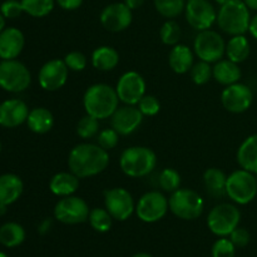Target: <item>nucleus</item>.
<instances>
[{
	"label": "nucleus",
	"mask_w": 257,
	"mask_h": 257,
	"mask_svg": "<svg viewBox=\"0 0 257 257\" xmlns=\"http://www.w3.org/2000/svg\"><path fill=\"white\" fill-rule=\"evenodd\" d=\"M109 165V153L99 145L79 143L74 146L68 156L70 172L82 180L102 173Z\"/></svg>",
	"instance_id": "1"
},
{
	"label": "nucleus",
	"mask_w": 257,
	"mask_h": 257,
	"mask_svg": "<svg viewBox=\"0 0 257 257\" xmlns=\"http://www.w3.org/2000/svg\"><path fill=\"white\" fill-rule=\"evenodd\" d=\"M115 88L105 83H95L87 88L83 95V107L87 114L103 120L112 117L113 113L119 107Z\"/></svg>",
	"instance_id": "2"
},
{
	"label": "nucleus",
	"mask_w": 257,
	"mask_h": 257,
	"mask_svg": "<svg viewBox=\"0 0 257 257\" xmlns=\"http://www.w3.org/2000/svg\"><path fill=\"white\" fill-rule=\"evenodd\" d=\"M157 166V156L150 147L133 146L120 153L119 167L131 178H142L151 175Z\"/></svg>",
	"instance_id": "3"
},
{
	"label": "nucleus",
	"mask_w": 257,
	"mask_h": 257,
	"mask_svg": "<svg viewBox=\"0 0 257 257\" xmlns=\"http://www.w3.org/2000/svg\"><path fill=\"white\" fill-rule=\"evenodd\" d=\"M250 22V9L243 0H230L226 4L221 5L216 20L218 28L231 37L248 32Z\"/></svg>",
	"instance_id": "4"
},
{
	"label": "nucleus",
	"mask_w": 257,
	"mask_h": 257,
	"mask_svg": "<svg viewBox=\"0 0 257 257\" xmlns=\"http://www.w3.org/2000/svg\"><path fill=\"white\" fill-rule=\"evenodd\" d=\"M170 211L185 221L197 220L205 210V201L200 193L191 188H178L168 198Z\"/></svg>",
	"instance_id": "5"
},
{
	"label": "nucleus",
	"mask_w": 257,
	"mask_h": 257,
	"mask_svg": "<svg viewBox=\"0 0 257 257\" xmlns=\"http://www.w3.org/2000/svg\"><path fill=\"white\" fill-rule=\"evenodd\" d=\"M226 196L236 205H248L257 196L256 175L240 168L227 176Z\"/></svg>",
	"instance_id": "6"
},
{
	"label": "nucleus",
	"mask_w": 257,
	"mask_h": 257,
	"mask_svg": "<svg viewBox=\"0 0 257 257\" xmlns=\"http://www.w3.org/2000/svg\"><path fill=\"white\" fill-rule=\"evenodd\" d=\"M241 221V212L233 203L216 205L207 215V227L218 237H228Z\"/></svg>",
	"instance_id": "7"
},
{
	"label": "nucleus",
	"mask_w": 257,
	"mask_h": 257,
	"mask_svg": "<svg viewBox=\"0 0 257 257\" xmlns=\"http://www.w3.org/2000/svg\"><path fill=\"white\" fill-rule=\"evenodd\" d=\"M32 83V74L24 63L17 59L0 62V88L10 93L24 92Z\"/></svg>",
	"instance_id": "8"
},
{
	"label": "nucleus",
	"mask_w": 257,
	"mask_h": 257,
	"mask_svg": "<svg viewBox=\"0 0 257 257\" xmlns=\"http://www.w3.org/2000/svg\"><path fill=\"white\" fill-rule=\"evenodd\" d=\"M193 52L195 55L200 58V60L210 64L217 63L222 59L226 53L225 39L215 30L207 29L198 32L193 40Z\"/></svg>",
	"instance_id": "9"
},
{
	"label": "nucleus",
	"mask_w": 257,
	"mask_h": 257,
	"mask_svg": "<svg viewBox=\"0 0 257 257\" xmlns=\"http://www.w3.org/2000/svg\"><path fill=\"white\" fill-rule=\"evenodd\" d=\"M168 210V198L161 191H148L136 203V215L146 223L158 222L167 215Z\"/></svg>",
	"instance_id": "10"
},
{
	"label": "nucleus",
	"mask_w": 257,
	"mask_h": 257,
	"mask_svg": "<svg viewBox=\"0 0 257 257\" xmlns=\"http://www.w3.org/2000/svg\"><path fill=\"white\" fill-rule=\"evenodd\" d=\"M89 212L87 201L74 195L62 197L54 206V218L64 225H79L87 222Z\"/></svg>",
	"instance_id": "11"
},
{
	"label": "nucleus",
	"mask_w": 257,
	"mask_h": 257,
	"mask_svg": "<svg viewBox=\"0 0 257 257\" xmlns=\"http://www.w3.org/2000/svg\"><path fill=\"white\" fill-rule=\"evenodd\" d=\"M104 207L113 220L117 221H127L136 212L132 193L123 187H113L104 191Z\"/></svg>",
	"instance_id": "12"
},
{
	"label": "nucleus",
	"mask_w": 257,
	"mask_h": 257,
	"mask_svg": "<svg viewBox=\"0 0 257 257\" xmlns=\"http://www.w3.org/2000/svg\"><path fill=\"white\" fill-rule=\"evenodd\" d=\"M186 22L197 32L212 28L217 20V10L208 0H187L185 7Z\"/></svg>",
	"instance_id": "13"
},
{
	"label": "nucleus",
	"mask_w": 257,
	"mask_h": 257,
	"mask_svg": "<svg viewBox=\"0 0 257 257\" xmlns=\"http://www.w3.org/2000/svg\"><path fill=\"white\" fill-rule=\"evenodd\" d=\"M115 92L123 104L137 105L146 94L145 78L136 70L123 73L115 85Z\"/></svg>",
	"instance_id": "14"
},
{
	"label": "nucleus",
	"mask_w": 257,
	"mask_h": 257,
	"mask_svg": "<svg viewBox=\"0 0 257 257\" xmlns=\"http://www.w3.org/2000/svg\"><path fill=\"white\" fill-rule=\"evenodd\" d=\"M253 93L248 85L243 83H235L225 87L221 93V103L227 112L240 114L251 107Z\"/></svg>",
	"instance_id": "15"
},
{
	"label": "nucleus",
	"mask_w": 257,
	"mask_h": 257,
	"mask_svg": "<svg viewBox=\"0 0 257 257\" xmlns=\"http://www.w3.org/2000/svg\"><path fill=\"white\" fill-rule=\"evenodd\" d=\"M133 10L124 3H112L103 8L99 15V22L105 30L119 33L128 29L132 24Z\"/></svg>",
	"instance_id": "16"
},
{
	"label": "nucleus",
	"mask_w": 257,
	"mask_h": 257,
	"mask_svg": "<svg viewBox=\"0 0 257 257\" xmlns=\"http://www.w3.org/2000/svg\"><path fill=\"white\" fill-rule=\"evenodd\" d=\"M69 69L63 59H52L42 65L38 73L39 85L47 92H55L65 85Z\"/></svg>",
	"instance_id": "17"
},
{
	"label": "nucleus",
	"mask_w": 257,
	"mask_h": 257,
	"mask_svg": "<svg viewBox=\"0 0 257 257\" xmlns=\"http://www.w3.org/2000/svg\"><path fill=\"white\" fill-rule=\"evenodd\" d=\"M145 115L137 105L123 104L115 109L110 117V127L114 128L120 136H130L141 127Z\"/></svg>",
	"instance_id": "18"
},
{
	"label": "nucleus",
	"mask_w": 257,
	"mask_h": 257,
	"mask_svg": "<svg viewBox=\"0 0 257 257\" xmlns=\"http://www.w3.org/2000/svg\"><path fill=\"white\" fill-rule=\"evenodd\" d=\"M29 108L22 99H7L0 103V125L4 128H15L27 123Z\"/></svg>",
	"instance_id": "19"
},
{
	"label": "nucleus",
	"mask_w": 257,
	"mask_h": 257,
	"mask_svg": "<svg viewBox=\"0 0 257 257\" xmlns=\"http://www.w3.org/2000/svg\"><path fill=\"white\" fill-rule=\"evenodd\" d=\"M25 45V37L18 28H5L0 33V59H17Z\"/></svg>",
	"instance_id": "20"
},
{
	"label": "nucleus",
	"mask_w": 257,
	"mask_h": 257,
	"mask_svg": "<svg viewBox=\"0 0 257 257\" xmlns=\"http://www.w3.org/2000/svg\"><path fill=\"white\" fill-rule=\"evenodd\" d=\"M195 52L186 44H176L168 54L170 68L177 74H185L191 70L195 64Z\"/></svg>",
	"instance_id": "21"
},
{
	"label": "nucleus",
	"mask_w": 257,
	"mask_h": 257,
	"mask_svg": "<svg viewBox=\"0 0 257 257\" xmlns=\"http://www.w3.org/2000/svg\"><path fill=\"white\" fill-rule=\"evenodd\" d=\"M23 191L24 183L19 176L14 173H4L0 176V205H13L19 200Z\"/></svg>",
	"instance_id": "22"
},
{
	"label": "nucleus",
	"mask_w": 257,
	"mask_h": 257,
	"mask_svg": "<svg viewBox=\"0 0 257 257\" xmlns=\"http://www.w3.org/2000/svg\"><path fill=\"white\" fill-rule=\"evenodd\" d=\"M80 185V178L73 172H58L50 178L49 190L57 197H67L74 195Z\"/></svg>",
	"instance_id": "23"
},
{
	"label": "nucleus",
	"mask_w": 257,
	"mask_h": 257,
	"mask_svg": "<svg viewBox=\"0 0 257 257\" xmlns=\"http://www.w3.org/2000/svg\"><path fill=\"white\" fill-rule=\"evenodd\" d=\"M241 75H242L241 68L238 67L237 63L230 59L218 60L212 67V78L225 87L240 82Z\"/></svg>",
	"instance_id": "24"
},
{
	"label": "nucleus",
	"mask_w": 257,
	"mask_h": 257,
	"mask_svg": "<svg viewBox=\"0 0 257 257\" xmlns=\"http://www.w3.org/2000/svg\"><path fill=\"white\" fill-rule=\"evenodd\" d=\"M236 158L241 168L257 176V133L248 136L241 143Z\"/></svg>",
	"instance_id": "25"
},
{
	"label": "nucleus",
	"mask_w": 257,
	"mask_h": 257,
	"mask_svg": "<svg viewBox=\"0 0 257 257\" xmlns=\"http://www.w3.org/2000/svg\"><path fill=\"white\" fill-rule=\"evenodd\" d=\"M119 53L109 45H102V47L95 48L90 57L92 65L100 72H110V70L115 69L117 65L119 64Z\"/></svg>",
	"instance_id": "26"
},
{
	"label": "nucleus",
	"mask_w": 257,
	"mask_h": 257,
	"mask_svg": "<svg viewBox=\"0 0 257 257\" xmlns=\"http://www.w3.org/2000/svg\"><path fill=\"white\" fill-rule=\"evenodd\" d=\"M27 125L33 133L45 135L52 131L53 125H54V115L48 108H33L27 118Z\"/></svg>",
	"instance_id": "27"
},
{
	"label": "nucleus",
	"mask_w": 257,
	"mask_h": 257,
	"mask_svg": "<svg viewBox=\"0 0 257 257\" xmlns=\"http://www.w3.org/2000/svg\"><path fill=\"white\" fill-rule=\"evenodd\" d=\"M227 175L220 168H207L203 173V185L208 195L212 197H222L226 195Z\"/></svg>",
	"instance_id": "28"
},
{
	"label": "nucleus",
	"mask_w": 257,
	"mask_h": 257,
	"mask_svg": "<svg viewBox=\"0 0 257 257\" xmlns=\"http://www.w3.org/2000/svg\"><path fill=\"white\" fill-rule=\"evenodd\" d=\"M251 53V45L245 34L241 35H233L230 38L227 43H226V53L225 55L227 59L232 60V62L240 63L245 62L248 58Z\"/></svg>",
	"instance_id": "29"
},
{
	"label": "nucleus",
	"mask_w": 257,
	"mask_h": 257,
	"mask_svg": "<svg viewBox=\"0 0 257 257\" xmlns=\"http://www.w3.org/2000/svg\"><path fill=\"white\" fill-rule=\"evenodd\" d=\"M25 240V230L17 222H7L0 226V243L5 247H17Z\"/></svg>",
	"instance_id": "30"
},
{
	"label": "nucleus",
	"mask_w": 257,
	"mask_h": 257,
	"mask_svg": "<svg viewBox=\"0 0 257 257\" xmlns=\"http://www.w3.org/2000/svg\"><path fill=\"white\" fill-rule=\"evenodd\" d=\"M88 222H89L90 227L94 231L99 233L108 232L112 228L113 217L107 210L102 207L92 208L89 212V217H88Z\"/></svg>",
	"instance_id": "31"
},
{
	"label": "nucleus",
	"mask_w": 257,
	"mask_h": 257,
	"mask_svg": "<svg viewBox=\"0 0 257 257\" xmlns=\"http://www.w3.org/2000/svg\"><path fill=\"white\" fill-rule=\"evenodd\" d=\"M187 0H153L156 10L166 19H175L185 13Z\"/></svg>",
	"instance_id": "32"
},
{
	"label": "nucleus",
	"mask_w": 257,
	"mask_h": 257,
	"mask_svg": "<svg viewBox=\"0 0 257 257\" xmlns=\"http://www.w3.org/2000/svg\"><path fill=\"white\" fill-rule=\"evenodd\" d=\"M24 13L33 18H44L53 12L55 0H20Z\"/></svg>",
	"instance_id": "33"
},
{
	"label": "nucleus",
	"mask_w": 257,
	"mask_h": 257,
	"mask_svg": "<svg viewBox=\"0 0 257 257\" xmlns=\"http://www.w3.org/2000/svg\"><path fill=\"white\" fill-rule=\"evenodd\" d=\"M182 35L180 24L173 19H167L160 29V38L162 43L168 47H175L178 44Z\"/></svg>",
	"instance_id": "34"
},
{
	"label": "nucleus",
	"mask_w": 257,
	"mask_h": 257,
	"mask_svg": "<svg viewBox=\"0 0 257 257\" xmlns=\"http://www.w3.org/2000/svg\"><path fill=\"white\" fill-rule=\"evenodd\" d=\"M181 175L175 168H165L158 176V186L163 192L172 193L181 187Z\"/></svg>",
	"instance_id": "35"
},
{
	"label": "nucleus",
	"mask_w": 257,
	"mask_h": 257,
	"mask_svg": "<svg viewBox=\"0 0 257 257\" xmlns=\"http://www.w3.org/2000/svg\"><path fill=\"white\" fill-rule=\"evenodd\" d=\"M75 132L82 140H89V138L95 137L99 133V119L85 113V115H83L78 120Z\"/></svg>",
	"instance_id": "36"
},
{
	"label": "nucleus",
	"mask_w": 257,
	"mask_h": 257,
	"mask_svg": "<svg viewBox=\"0 0 257 257\" xmlns=\"http://www.w3.org/2000/svg\"><path fill=\"white\" fill-rule=\"evenodd\" d=\"M190 75L196 85H203L210 82V79L212 78V67L210 63L200 60L191 68Z\"/></svg>",
	"instance_id": "37"
},
{
	"label": "nucleus",
	"mask_w": 257,
	"mask_h": 257,
	"mask_svg": "<svg viewBox=\"0 0 257 257\" xmlns=\"http://www.w3.org/2000/svg\"><path fill=\"white\" fill-rule=\"evenodd\" d=\"M119 136L120 135L114 128H105V130L99 131V133L97 135V142L105 151H110L117 147L118 142H119Z\"/></svg>",
	"instance_id": "38"
},
{
	"label": "nucleus",
	"mask_w": 257,
	"mask_h": 257,
	"mask_svg": "<svg viewBox=\"0 0 257 257\" xmlns=\"http://www.w3.org/2000/svg\"><path fill=\"white\" fill-rule=\"evenodd\" d=\"M138 109L141 110L145 117H153V115L158 114L161 110V103L155 95L151 94H145L142 97V99L138 102L137 104Z\"/></svg>",
	"instance_id": "39"
},
{
	"label": "nucleus",
	"mask_w": 257,
	"mask_h": 257,
	"mask_svg": "<svg viewBox=\"0 0 257 257\" xmlns=\"http://www.w3.org/2000/svg\"><path fill=\"white\" fill-rule=\"evenodd\" d=\"M236 246L231 242L230 238L220 237L212 246L211 255L212 257H235Z\"/></svg>",
	"instance_id": "40"
},
{
	"label": "nucleus",
	"mask_w": 257,
	"mask_h": 257,
	"mask_svg": "<svg viewBox=\"0 0 257 257\" xmlns=\"http://www.w3.org/2000/svg\"><path fill=\"white\" fill-rule=\"evenodd\" d=\"M63 60H64L68 69L72 70V72H82L88 65L87 55L83 54L82 52H77V50L68 53Z\"/></svg>",
	"instance_id": "41"
},
{
	"label": "nucleus",
	"mask_w": 257,
	"mask_h": 257,
	"mask_svg": "<svg viewBox=\"0 0 257 257\" xmlns=\"http://www.w3.org/2000/svg\"><path fill=\"white\" fill-rule=\"evenodd\" d=\"M0 13L4 15L5 19H15L24 13L20 0H5L0 5Z\"/></svg>",
	"instance_id": "42"
},
{
	"label": "nucleus",
	"mask_w": 257,
	"mask_h": 257,
	"mask_svg": "<svg viewBox=\"0 0 257 257\" xmlns=\"http://www.w3.org/2000/svg\"><path fill=\"white\" fill-rule=\"evenodd\" d=\"M228 237H230L231 242L236 246V248L246 247V246L250 243V240H251L250 232H248L246 228L240 227V226H238L237 228H235Z\"/></svg>",
	"instance_id": "43"
},
{
	"label": "nucleus",
	"mask_w": 257,
	"mask_h": 257,
	"mask_svg": "<svg viewBox=\"0 0 257 257\" xmlns=\"http://www.w3.org/2000/svg\"><path fill=\"white\" fill-rule=\"evenodd\" d=\"M83 2H84V0H55V3H57L63 10H67V12H73V10L79 9V8L82 7Z\"/></svg>",
	"instance_id": "44"
},
{
	"label": "nucleus",
	"mask_w": 257,
	"mask_h": 257,
	"mask_svg": "<svg viewBox=\"0 0 257 257\" xmlns=\"http://www.w3.org/2000/svg\"><path fill=\"white\" fill-rule=\"evenodd\" d=\"M50 227H52V220H49V218H45V220L42 221V223L39 225L38 231H39L40 235H45V233L49 232Z\"/></svg>",
	"instance_id": "45"
},
{
	"label": "nucleus",
	"mask_w": 257,
	"mask_h": 257,
	"mask_svg": "<svg viewBox=\"0 0 257 257\" xmlns=\"http://www.w3.org/2000/svg\"><path fill=\"white\" fill-rule=\"evenodd\" d=\"M123 3H124V4L130 8V9L136 10L145 4V0H124Z\"/></svg>",
	"instance_id": "46"
},
{
	"label": "nucleus",
	"mask_w": 257,
	"mask_h": 257,
	"mask_svg": "<svg viewBox=\"0 0 257 257\" xmlns=\"http://www.w3.org/2000/svg\"><path fill=\"white\" fill-rule=\"evenodd\" d=\"M248 32H250V34L252 35L255 39H257V14L255 15V17L251 18L250 27H248Z\"/></svg>",
	"instance_id": "47"
},
{
	"label": "nucleus",
	"mask_w": 257,
	"mask_h": 257,
	"mask_svg": "<svg viewBox=\"0 0 257 257\" xmlns=\"http://www.w3.org/2000/svg\"><path fill=\"white\" fill-rule=\"evenodd\" d=\"M247 8L250 10H256L257 12V0H243Z\"/></svg>",
	"instance_id": "48"
},
{
	"label": "nucleus",
	"mask_w": 257,
	"mask_h": 257,
	"mask_svg": "<svg viewBox=\"0 0 257 257\" xmlns=\"http://www.w3.org/2000/svg\"><path fill=\"white\" fill-rule=\"evenodd\" d=\"M4 29H5V18L4 15L0 13V33H2Z\"/></svg>",
	"instance_id": "49"
},
{
	"label": "nucleus",
	"mask_w": 257,
	"mask_h": 257,
	"mask_svg": "<svg viewBox=\"0 0 257 257\" xmlns=\"http://www.w3.org/2000/svg\"><path fill=\"white\" fill-rule=\"evenodd\" d=\"M132 257H153V256L150 255V253H147V252H138V253H135Z\"/></svg>",
	"instance_id": "50"
},
{
	"label": "nucleus",
	"mask_w": 257,
	"mask_h": 257,
	"mask_svg": "<svg viewBox=\"0 0 257 257\" xmlns=\"http://www.w3.org/2000/svg\"><path fill=\"white\" fill-rule=\"evenodd\" d=\"M7 207H8V206L0 205V216H3V215H5V213H7Z\"/></svg>",
	"instance_id": "51"
},
{
	"label": "nucleus",
	"mask_w": 257,
	"mask_h": 257,
	"mask_svg": "<svg viewBox=\"0 0 257 257\" xmlns=\"http://www.w3.org/2000/svg\"><path fill=\"white\" fill-rule=\"evenodd\" d=\"M215 2H216V3H217V4H218V5H220V7H221V5L226 4V3H227V2H230V0H215Z\"/></svg>",
	"instance_id": "52"
},
{
	"label": "nucleus",
	"mask_w": 257,
	"mask_h": 257,
	"mask_svg": "<svg viewBox=\"0 0 257 257\" xmlns=\"http://www.w3.org/2000/svg\"><path fill=\"white\" fill-rule=\"evenodd\" d=\"M0 257H9L7 255V253H4V252H2V251H0Z\"/></svg>",
	"instance_id": "53"
},
{
	"label": "nucleus",
	"mask_w": 257,
	"mask_h": 257,
	"mask_svg": "<svg viewBox=\"0 0 257 257\" xmlns=\"http://www.w3.org/2000/svg\"><path fill=\"white\" fill-rule=\"evenodd\" d=\"M0 153H2V141H0Z\"/></svg>",
	"instance_id": "54"
}]
</instances>
